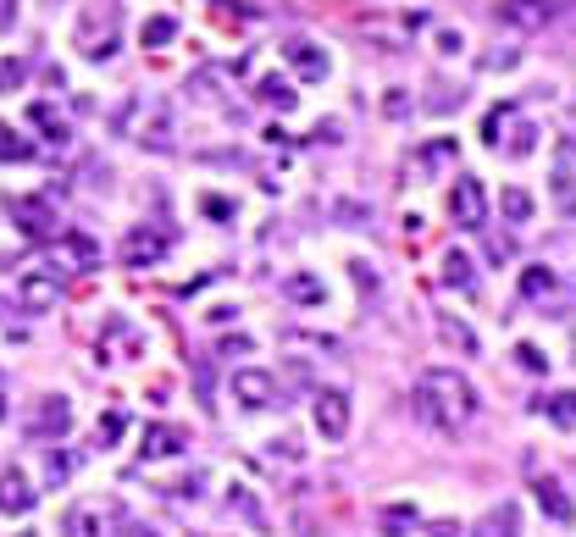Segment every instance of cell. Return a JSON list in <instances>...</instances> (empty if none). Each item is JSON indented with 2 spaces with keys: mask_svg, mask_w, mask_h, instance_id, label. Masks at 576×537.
I'll list each match as a JSON object with an SVG mask.
<instances>
[{
  "mask_svg": "<svg viewBox=\"0 0 576 537\" xmlns=\"http://www.w3.org/2000/svg\"><path fill=\"white\" fill-rule=\"evenodd\" d=\"M410 405H416V421H421V427L455 438V432H466L471 416H477V388H471V382L460 377L455 366H427V371L416 377V394H410Z\"/></svg>",
  "mask_w": 576,
  "mask_h": 537,
  "instance_id": "obj_1",
  "label": "cell"
},
{
  "mask_svg": "<svg viewBox=\"0 0 576 537\" xmlns=\"http://www.w3.org/2000/svg\"><path fill=\"white\" fill-rule=\"evenodd\" d=\"M449 216H455L466 233H482V227H488V194H482V183L471 178V172H460L455 189H449Z\"/></svg>",
  "mask_w": 576,
  "mask_h": 537,
  "instance_id": "obj_2",
  "label": "cell"
},
{
  "mask_svg": "<svg viewBox=\"0 0 576 537\" xmlns=\"http://www.w3.org/2000/svg\"><path fill=\"white\" fill-rule=\"evenodd\" d=\"M23 432H28V438H34V443L67 438V432H72V405H67V399H56V394H50V399H39V405L28 410Z\"/></svg>",
  "mask_w": 576,
  "mask_h": 537,
  "instance_id": "obj_3",
  "label": "cell"
},
{
  "mask_svg": "<svg viewBox=\"0 0 576 537\" xmlns=\"http://www.w3.org/2000/svg\"><path fill=\"white\" fill-rule=\"evenodd\" d=\"M172 250V233L161 227H133L128 239H122V266H161Z\"/></svg>",
  "mask_w": 576,
  "mask_h": 537,
  "instance_id": "obj_4",
  "label": "cell"
},
{
  "mask_svg": "<svg viewBox=\"0 0 576 537\" xmlns=\"http://www.w3.org/2000/svg\"><path fill=\"white\" fill-rule=\"evenodd\" d=\"M6 211H12V222L23 227L28 239H50V233H56V211H50V200H39V194H12Z\"/></svg>",
  "mask_w": 576,
  "mask_h": 537,
  "instance_id": "obj_5",
  "label": "cell"
},
{
  "mask_svg": "<svg viewBox=\"0 0 576 537\" xmlns=\"http://www.w3.org/2000/svg\"><path fill=\"white\" fill-rule=\"evenodd\" d=\"M233 399H239L244 410H272L277 405V377L272 371H255V366L233 371Z\"/></svg>",
  "mask_w": 576,
  "mask_h": 537,
  "instance_id": "obj_6",
  "label": "cell"
},
{
  "mask_svg": "<svg viewBox=\"0 0 576 537\" xmlns=\"http://www.w3.org/2000/svg\"><path fill=\"white\" fill-rule=\"evenodd\" d=\"M554 12H560V0H499V17H504L510 28H521V34H538V28H549Z\"/></svg>",
  "mask_w": 576,
  "mask_h": 537,
  "instance_id": "obj_7",
  "label": "cell"
},
{
  "mask_svg": "<svg viewBox=\"0 0 576 537\" xmlns=\"http://www.w3.org/2000/svg\"><path fill=\"white\" fill-rule=\"evenodd\" d=\"M78 50H84L89 61H106L111 50H117V23H111L106 12H84V23H78Z\"/></svg>",
  "mask_w": 576,
  "mask_h": 537,
  "instance_id": "obj_8",
  "label": "cell"
},
{
  "mask_svg": "<svg viewBox=\"0 0 576 537\" xmlns=\"http://www.w3.org/2000/svg\"><path fill=\"white\" fill-rule=\"evenodd\" d=\"M316 432H322L327 443L344 438V432H349V394H338V388L316 394Z\"/></svg>",
  "mask_w": 576,
  "mask_h": 537,
  "instance_id": "obj_9",
  "label": "cell"
},
{
  "mask_svg": "<svg viewBox=\"0 0 576 537\" xmlns=\"http://www.w3.org/2000/svg\"><path fill=\"white\" fill-rule=\"evenodd\" d=\"M17 299H23V311H50L61 305V272H28L17 283Z\"/></svg>",
  "mask_w": 576,
  "mask_h": 537,
  "instance_id": "obj_10",
  "label": "cell"
},
{
  "mask_svg": "<svg viewBox=\"0 0 576 537\" xmlns=\"http://www.w3.org/2000/svg\"><path fill=\"white\" fill-rule=\"evenodd\" d=\"M39 504V488L23 477V471H0V515H28Z\"/></svg>",
  "mask_w": 576,
  "mask_h": 537,
  "instance_id": "obj_11",
  "label": "cell"
},
{
  "mask_svg": "<svg viewBox=\"0 0 576 537\" xmlns=\"http://www.w3.org/2000/svg\"><path fill=\"white\" fill-rule=\"evenodd\" d=\"M283 56H288V67L300 72L305 84H322V78H327V50H316L311 39H283Z\"/></svg>",
  "mask_w": 576,
  "mask_h": 537,
  "instance_id": "obj_12",
  "label": "cell"
},
{
  "mask_svg": "<svg viewBox=\"0 0 576 537\" xmlns=\"http://www.w3.org/2000/svg\"><path fill=\"white\" fill-rule=\"evenodd\" d=\"M183 443H189V432H183V427H167V421H156V427H144L139 460H172V454H183Z\"/></svg>",
  "mask_w": 576,
  "mask_h": 537,
  "instance_id": "obj_13",
  "label": "cell"
},
{
  "mask_svg": "<svg viewBox=\"0 0 576 537\" xmlns=\"http://www.w3.org/2000/svg\"><path fill=\"white\" fill-rule=\"evenodd\" d=\"M455 161H460V139H432V144H421V150H416L410 172H416V178H432V172L455 167Z\"/></svg>",
  "mask_w": 576,
  "mask_h": 537,
  "instance_id": "obj_14",
  "label": "cell"
},
{
  "mask_svg": "<svg viewBox=\"0 0 576 537\" xmlns=\"http://www.w3.org/2000/svg\"><path fill=\"white\" fill-rule=\"evenodd\" d=\"M571 194H576V144L560 139V150H554V205L571 211Z\"/></svg>",
  "mask_w": 576,
  "mask_h": 537,
  "instance_id": "obj_15",
  "label": "cell"
},
{
  "mask_svg": "<svg viewBox=\"0 0 576 537\" xmlns=\"http://www.w3.org/2000/svg\"><path fill=\"white\" fill-rule=\"evenodd\" d=\"M471 537H521V510H516L510 499L493 504V510L482 515L477 526H471Z\"/></svg>",
  "mask_w": 576,
  "mask_h": 537,
  "instance_id": "obj_16",
  "label": "cell"
},
{
  "mask_svg": "<svg viewBox=\"0 0 576 537\" xmlns=\"http://www.w3.org/2000/svg\"><path fill=\"white\" fill-rule=\"evenodd\" d=\"M438 338H444L449 349H460V355H477V333H471L460 316H449V311H438Z\"/></svg>",
  "mask_w": 576,
  "mask_h": 537,
  "instance_id": "obj_17",
  "label": "cell"
},
{
  "mask_svg": "<svg viewBox=\"0 0 576 537\" xmlns=\"http://www.w3.org/2000/svg\"><path fill=\"white\" fill-rule=\"evenodd\" d=\"M538 504H543V515H554V521H571V493H565V482H554V477H543L538 482Z\"/></svg>",
  "mask_w": 576,
  "mask_h": 537,
  "instance_id": "obj_18",
  "label": "cell"
},
{
  "mask_svg": "<svg viewBox=\"0 0 576 537\" xmlns=\"http://www.w3.org/2000/svg\"><path fill=\"white\" fill-rule=\"evenodd\" d=\"M444 283L449 288H460V294H477V272H471V255H460V250H449L444 255Z\"/></svg>",
  "mask_w": 576,
  "mask_h": 537,
  "instance_id": "obj_19",
  "label": "cell"
},
{
  "mask_svg": "<svg viewBox=\"0 0 576 537\" xmlns=\"http://www.w3.org/2000/svg\"><path fill=\"white\" fill-rule=\"evenodd\" d=\"M61 532L67 537H100V510L95 504H72V510L61 515Z\"/></svg>",
  "mask_w": 576,
  "mask_h": 537,
  "instance_id": "obj_20",
  "label": "cell"
},
{
  "mask_svg": "<svg viewBox=\"0 0 576 537\" xmlns=\"http://www.w3.org/2000/svg\"><path fill=\"white\" fill-rule=\"evenodd\" d=\"M139 39H144V50H161V45H172V39H178V17H167V12L144 17Z\"/></svg>",
  "mask_w": 576,
  "mask_h": 537,
  "instance_id": "obj_21",
  "label": "cell"
},
{
  "mask_svg": "<svg viewBox=\"0 0 576 537\" xmlns=\"http://www.w3.org/2000/svg\"><path fill=\"white\" fill-rule=\"evenodd\" d=\"M554 288H560V272H554V266H527V272H521V294L527 299H549Z\"/></svg>",
  "mask_w": 576,
  "mask_h": 537,
  "instance_id": "obj_22",
  "label": "cell"
},
{
  "mask_svg": "<svg viewBox=\"0 0 576 537\" xmlns=\"http://www.w3.org/2000/svg\"><path fill=\"white\" fill-rule=\"evenodd\" d=\"M139 139L156 144V150H172V117H167V106H150V122L139 128Z\"/></svg>",
  "mask_w": 576,
  "mask_h": 537,
  "instance_id": "obj_23",
  "label": "cell"
},
{
  "mask_svg": "<svg viewBox=\"0 0 576 537\" xmlns=\"http://www.w3.org/2000/svg\"><path fill=\"white\" fill-rule=\"evenodd\" d=\"M283 294H288V299H294V305H316V299H322V294H327V288H322V283H316V277H311V272H294V277H283Z\"/></svg>",
  "mask_w": 576,
  "mask_h": 537,
  "instance_id": "obj_24",
  "label": "cell"
},
{
  "mask_svg": "<svg viewBox=\"0 0 576 537\" xmlns=\"http://www.w3.org/2000/svg\"><path fill=\"white\" fill-rule=\"evenodd\" d=\"M255 95H261L266 106H283V111H294V100H300V95H294V84H288V78H277V72L255 84Z\"/></svg>",
  "mask_w": 576,
  "mask_h": 537,
  "instance_id": "obj_25",
  "label": "cell"
},
{
  "mask_svg": "<svg viewBox=\"0 0 576 537\" xmlns=\"http://www.w3.org/2000/svg\"><path fill=\"white\" fill-rule=\"evenodd\" d=\"M28 122H34V128H45L50 144H67V122L56 117V106H28Z\"/></svg>",
  "mask_w": 576,
  "mask_h": 537,
  "instance_id": "obj_26",
  "label": "cell"
},
{
  "mask_svg": "<svg viewBox=\"0 0 576 537\" xmlns=\"http://www.w3.org/2000/svg\"><path fill=\"white\" fill-rule=\"evenodd\" d=\"M499 211H504V222H532V194L527 189H504Z\"/></svg>",
  "mask_w": 576,
  "mask_h": 537,
  "instance_id": "obj_27",
  "label": "cell"
},
{
  "mask_svg": "<svg viewBox=\"0 0 576 537\" xmlns=\"http://www.w3.org/2000/svg\"><path fill=\"white\" fill-rule=\"evenodd\" d=\"M410 526H416V510H410V504H388L383 510V537H410Z\"/></svg>",
  "mask_w": 576,
  "mask_h": 537,
  "instance_id": "obj_28",
  "label": "cell"
},
{
  "mask_svg": "<svg viewBox=\"0 0 576 537\" xmlns=\"http://www.w3.org/2000/svg\"><path fill=\"white\" fill-rule=\"evenodd\" d=\"M510 122H516V111H510V106H493L488 122H482V144H493V150H499V144H504V128H510Z\"/></svg>",
  "mask_w": 576,
  "mask_h": 537,
  "instance_id": "obj_29",
  "label": "cell"
},
{
  "mask_svg": "<svg viewBox=\"0 0 576 537\" xmlns=\"http://www.w3.org/2000/svg\"><path fill=\"white\" fill-rule=\"evenodd\" d=\"M510 144H504V156L510 161H521V156H532V144H538V128H532V122H510Z\"/></svg>",
  "mask_w": 576,
  "mask_h": 537,
  "instance_id": "obj_30",
  "label": "cell"
},
{
  "mask_svg": "<svg viewBox=\"0 0 576 537\" xmlns=\"http://www.w3.org/2000/svg\"><path fill=\"white\" fill-rule=\"evenodd\" d=\"M543 416L554 421L560 432H571L576 427V410H571V394H554V399H543Z\"/></svg>",
  "mask_w": 576,
  "mask_h": 537,
  "instance_id": "obj_31",
  "label": "cell"
},
{
  "mask_svg": "<svg viewBox=\"0 0 576 537\" xmlns=\"http://www.w3.org/2000/svg\"><path fill=\"white\" fill-rule=\"evenodd\" d=\"M28 156H34V144L17 139V128H6V122H0V161H28Z\"/></svg>",
  "mask_w": 576,
  "mask_h": 537,
  "instance_id": "obj_32",
  "label": "cell"
},
{
  "mask_svg": "<svg viewBox=\"0 0 576 537\" xmlns=\"http://www.w3.org/2000/svg\"><path fill=\"white\" fill-rule=\"evenodd\" d=\"M228 504H233V510H239L250 526H266V515H261V504L250 499V488H233V493H228Z\"/></svg>",
  "mask_w": 576,
  "mask_h": 537,
  "instance_id": "obj_33",
  "label": "cell"
},
{
  "mask_svg": "<svg viewBox=\"0 0 576 537\" xmlns=\"http://www.w3.org/2000/svg\"><path fill=\"white\" fill-rule=\"evenodd\" d=\"M67 255H72V261H78V272H89V266H100V250H95V244H89V239H78V233H72V239H67Z\"/></svg>",
  "mask_w": 576,
  "mask_h": 537,
  "instance_id": "obj_34",
  "label": "cell"
},
{
  "mask_svg": "<svg viewBox=\"0 0 576 537\" xmlns=\"http://www.w3.org/2000/svg\"><path fill=\"white\" fill-rule=\"evenodd\" d=\"M122 427H128V416H122V410H106V416H100V427H95V438L111 449V443L122 438Z\"/></svg>",
  "mask_w": 576,
  "mask_h": 537,
  "instance_id": "obj_35",
  "label": "cell"
},
{
  "mask_svg": "<svg viewBox=\"0 0 576 537\" xmlns=\"http://www.w3.org/2000/svg\"><path fill=\"white\" fill-rule=\"evenodd\" d=\"M516 366L521 371H549V355L538 344H516Z\"/></svg>",
  "mask_w": 576,
  "mask_h": 537,
  "instance_id": "obj_36",
  "label": "cell"
},
{
  "mask_svg": "<svg viewBox=\"0 0 576 537\" xmlns=\"http://www.w3.org/2000/svg\"><path fill=\"white\" fill-rule=\"evenodd\" d=\"M23 78H28L23 61H0V95H12V89L23 84Z\"/></svg>",
  "mask_w": 576,
  "mask_h": 537,
  "instance_id": "obj_37",
  "label": "cell"
},
{
  "mask_svg": "<svg viewBox=\"0 0 576 537\" xmlns=\"http://www.w3.org/2000/svg\"><path fill=\"white\" fill-rule=\"evenodd\" d=\"M488 255H493V261H516V244L504 239V233H493V239H488Z\"/></svg>",
  "mask_w": 576,
  "mask_h": 537,
  "instance_id": "obj_38",
  "label": "cell"
},
{
  "mask_svg": "<svg viewBox=\"0 0 576 537\" xmlns=\"http://www.w3.org/2000/svg\"><path fill=\"white\" fill-rule=\"evenodd\" d=\"M45 471H50V482H67V477H72V460H67V454H50Z\"/></svg>",
  "mask_w": 576,
  "mask_h": 537,
  "instance_id": "obj_39",
  "label": "cell"
},
{
  "mask_svg": "<svg viewBox=\"0 0 576 537\" xmlns=\"http://www.w3.org/2000/svg\"><path fill=\"white\" fill-rule=\"evenodd\" d=\"M427 537H460V526H455V521H432Z\"/></svg>",
  "mask_w": 576,
  "mask_h": 537,
  "instance_id": "obj_40",
  "label": "cell"
},
{
  "mask_svg": "<svg viewBox=\"0 0 576 537\" xmlns=\"http://www.w3.org/2000/svg\"><path fill=\"white\" fill-rule=\"evenodd\" d=\"M12 17H17V6H12V0H0V34L12 28Z\"/></svg>",
  "mask_w": 576,
  "mask_h": 537,
  "instance_id": "obj_41",
  "label": "cell"
},
{
  "mask_svg": "<svg viewBox=\"0 0 576 537\" xmlns=\"http://www.w3.org/2000/svg\"><path fill=\"white\" fill-rule=\"evenodd\" d=\"M117 537H156V532H150V526H139V521H128V526H122Z\"/></svg>",
  "mask_w": 576,
  "mask_h": 537,
  "instance_id": "obj_42",
  "label": "cell"
},
{
  "mask_svg": "<svg viewBox=\"0 0 576 537\" xmlns=\"http://www.w3.org/2000/svg\"><path fill=\"white\" fill-rule=\"evenodd\" d=\"M17 537H34V532H17Z\"/></svg>",
  "mask_w": 576,
  "mask_h": 537,
  "instance_id": "obj_43",
  "label": "cell"
},
{
  "mask_svg": "<svg viewBox=\"0 0 576 537\" xmlns=\"http://www.w3.org/2000/svg\"><path fill=\"white\" fill-rule=\"evenodd\" d=\"M0 416H6V405H0Z\"/></svg>",
  "mask_w": 576,
  "mask_h": 537,
  "instance_id": "obj_44",
  "label": "cell"
}]
</instances>
